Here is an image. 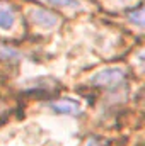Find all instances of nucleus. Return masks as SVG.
<instances>
[{
	"label": "nucleus",
	"mask_w": 145,
	"mask_h": 146,
	"mask_svg": "<svg viewBox=\"0 0 145 146\" xmlns=\"http://www.w3.org/2000/svg\"><path fill=\"white\" fill-rule=\"evenodd\" d=\"M125 80V70L119 66H109L101 72H97L92 78L91 83L97 85V87H106V88H114L118 87L121 82Z\"/></svg>",
	"instance_id": "obj_1"
},
{
	"label": "nucleus",
	"mask_w": 145,
	"mask_h": 146,
	"mask_svg": "<svg viewBox=\"0 0 145 146\" xmlns=\"http://www.w3.org/2000/svg\"><path fill=\"white\" fill-rule=\"evenodd\" d=\"M33 21H34V24L38 26H41V27H55L56 24H58V17L55 15V14H51L50 10H46V9H36V10H33Z\"/></svg>",
	"instance_id": "obj_2"
},
{
	"label": "nucleus",
	"mask_w": 145,
	"mask_h": 146,
	"mask_svg": "<svg viewBox=\"0 0 145 146\" xmlns=\"http://www.w3.org/2000/svg\"><path fill=\"white\" fill-rule=\"evenodd\" d=\"M51 109L58 114H65V115H77L80 114V106L77 102H73L70 99H63V100H56L50 106Z\"/></svg>",
	"instance_id": "obj_3"
},
{
	"label": "nucleus",
	"mask_w": 145,
	"mask_h": 146,
	"mask_svg": "<svg viewBox=\"0 0 145 146\" xmlns=\"http://www.w3.org/2000/svg\"><path fill=\"white\" fill-rule=\"evenodd\" d=\"M46 2L56 7H79L80 5L79 0H46Z\"/></svg>",
	"instance_id": "obj_7"
},
{
	"label": "nucleus",
	"mask_w": 145,
	"mask_h": 146,
	"mask_svg": "<svg viewBox=\"0 0 145 146\" xmlns=\"http://www.w3.org/2000/svg\"><path fill=\"white\" fill-rule=\"evenodd\" d=\"M15 24V14L12 7L0 5V29H12Z\"/></svg>",
	"instance_id": "obj_4"
},
{
	"label": "nucleus",
	"mask_w": 145,
	"mask_h": 146,
	"mask_svg": "<svg viewBox=\"0 0 145 146\" xmlns=\"http://www.w3.org/2000/svg\"><path fill=\"white\" fill-rule=\"evenodd\" d=\"M21 54L12 49V48H5V46H0V60H17Z\"/></svg>",
	"instance_id": "obj_6"
},
{
	"label": "nucleus",
	"mask_w": 145,
	"mask_h": 146,
	"mask_svg": "<svg viewBox=\"0 0 145 146\" xmlns=\"http://www.w3.org/2000/svg\"><path fill=\"white\" fill-rule=\"evenodd\" d=\"M130 21H132V22H135V24H137V26H140V27L144 26V7H142V5L130 12Z\"/></svg>",
	"instance_id": "obj_5"
},
{
	"label": "nucleus",
	"mask_w": 145,
	"mask_h": 146,
	"mask_svg": "<svg viewBox=\"0 0 145 146\" xmlns=\"http://www.w3.org/2000/svg\"><path fill=\"white\" fill-rule=\"evenodd\" d=\"M85 146H101V145H99V143H97L96 139H91V141H89V143H87Z\"/></svg>",
	"instance_id": "obj_8"
}]
</instances>
